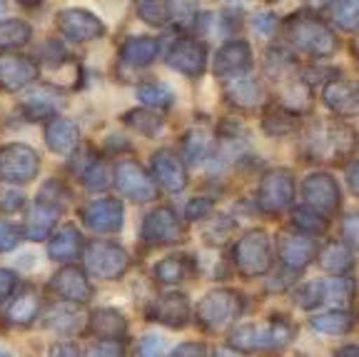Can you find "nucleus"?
<instances>
[{
    "mask_svg": "<svg viewBox=\"0 0 359 357\" xmlns=\"http://www.w3.org/2000/svg\"><path fill=\"white\" fill-rule=\"evenodd\" d=\"M215 357H242L240 352H232V350H222V347H219L217 352H215Z\"/></svg>",
    "mask_w": 359,
    "mask_h": 357,
    "instance_id": "57",
    "label": "nucleus"
},
{
    "mask_svg": "<svg viewBox=\"0 0 359 357\" xmlns=\"http://www.w3.org/2000/svg\"><path fill=\"white\" fill-rule=\"evenodd\" d=\"M0 357H13V355L8 350H3V347H0Z\"/></svg>",
    "mask_w": 359,
    "mask_h": 357,
    "instance_id": "61",
    "label": "nucleus"
},
{
    "mask_svg": "<svg viewBox=\"0 0 359 357\" xmlns=\"http://www.w3.org/2000/svg\"><path fill=\"white\" fill-rule=\"evenodd\" d=\"M157 53H160V43H157L155 38H145V35H135V38H128L123 45V60L128 63V65L133 67H145L150 65L152 60L157 58Z\"/></svg>",
    "mask_w": 359,
    "mask_h": 357,
    "instance_id": "28",
    "label": "nucleus"
},
{
    "mask_svg": "<svg viewBox=\"0 0 359 357\" xmlns=\"http://www.w3.org/2000/svg\"><path fill=\"white\" fill-rule=\"evenodd\" d=\"M115 185H118V190L125 197L137 202H147L157 195V188L152 183V178H147V173L135 160L118 162V168H115Z\"/></svg>",
    "mask_w": 359,
    "mask_h": 357,
    "instance_id": "10",
    "label": "nucleus"
},
{
    "mask_svg": "<svg viewBox=\"0 0 359 357\" xmlns=\"http://www.w3.org/2000/svg\"><path fill=\"white\" fill-rule=\"evenodd\" d=\"M307 3H309L312 8H327V6L332 3V0H307Z\"/></svg>",
    "mask_w": 359,
    "mask_h": 357,
    "instance_id": "59",
    "label": "nucleus"
},
{
    "mask_svg": "<svg viewBox=\"0 0 359 357\" xmlns=\"http://www.w3.org/2000/svg\"><path fill=\"white\" fill-rule=\"evenodd\" d=\"M292 337V327L282 320H272L267 325H242L232 332L230 345L237 352H257L269 347L285 345Z\"/></svg>",
    "mask_w": 359,
    "mask_h": 357,
    "instance_id": "3",
    "label": "nucleus"
},
{
    "mask_svg": "<svg viewBox=\"0 0 359 357\" xmlns=\"http://www.w3.org/2000/svg\"><path fill=\"white\" fill-rule=\"evenodd\" d=\"M312 327L325 332V335H344V332L352 330V315L342 313V310L317 315V318H312Z\"/></svg>",
    "mask_w": 359,
    "mask_h": 357,
    "instance_id": "34",
    "label": "nucleus"
},
{
    "mask_svg": "<svg viewBox=\"0 0 359 357\" xmlns=\"http://www.w3.org/2000/svg\"><path fill=\"white\" fill-rule=\"evenodd\" d=\"M137 98L147 108H170L172 105V93L160 83H142L137 88Z\"/></svg>",
    "mask_w": 359,
    "mask_h": 357,
    "instance_id": "38",
    "label": "nucleus"
},
{
    "mask_svg": "<svg viewBox=\"0 0 359 357\" xmlns=\"http://www.w3.org/2000/svg\"><path fill=\"white\" fill-rule=\"evenodd\" d=\"M80 130L73 120L67 117H53L50 123L45 125V143L53 152L57 155H70L78 148Z\"/></svg>",
    "mask_w": 359,
    "mask_h": 357,
    "instance_id": "23",
    "label": "nucleus"
},
{
    "mask_svg": "<svg viewBox=\"0 0 359 357\" xmlns=\"http://www.w3.org/2000/svg\"><path fill=\"white\" fill-rule=\"evenodd\" d=\"M327 300V285L325 283H304L302 287H297L294 292V302L302 310H312V307L322 305Z\"/></svg>",
    "mask_w": 359,
    "mask_h": 357,
    "instance_id": "39",
    "label": "nucleus"
},
{
    "mask_svg": "<svg viewBox=\"0 0 359 357\" xmlns=\"http://www.w3.org/2000/svg\"><path fill=\"white\" fill-rule=\"evenodd\" d=\"M242 300L235 290H210L208 295L200 300L197 307V318L208 330H219L224 325H230L232 320L240 315Z\"/></svg>",
    "mask_w": 359,
    "mask_h": 357,
    "instance_id": "6",
    "label": "nucleus"
},
{
    "mask_svg": "<svg viewBox=\"0 0 359 357\" xmlns=\"http://www.w3.org/2000/svg\"><path fill=\"white\" fill-rule=\"evenodd\" d=\"M210 212H212V200L210 197H192L185 207V218L200 220V218H208Z\"/></svg>",
    "mask_w": 359,
    "mask_h": 357,
    "instance_id": "46",
    "label": "nucleus"
},
{
    "mask_svg": "<svg viewBox=\"0 0 359 357\" xmlns=\"http://www.w3.org/2000/svg\"><path fill=\"white\" fill-rule=\"evenodd\" d=\"M40 313V300L35 292H22L20 297L13 300V305L8 307V323L11 325H30Z\"/></svg>",
    "mask_w": 359,
    "mask_h": 357,
    "instance_id": "31",
    "label": "nucleus"
},
{
    "mask_svg": "<svg viewBox=\"0 0 359 357\" xmlns=\"http://www.w3.org/2000/svg\"><path fill=\"white\" fill-rule=\"evenodd\" d=\"M222 6H230V8H240V6H245L247 0H219Z\"/></svg>",
    "mask_w": 359,
    "mask_h": 357,
    "instance_id": "58",
    "label": "nucleus"
},
{
    "mask_svg": "<svg viewBox=\"0 0 359 357\" xmlns=\"http://www.w3.org/2000/svg\"><path fill=\"white\" fill-rule=\"evenodd\" d=\"M90 332L107 342H118L128 332V323H125L123 313L112 310V307H100L90 315Z\"/></svg>",
    "mask_w": 359,
    "mask_h": 357,
    "instance_id": "25",
    "label": "nucleus"
},
{
    "mask_svg": "<svg viewBox=\"0 0 359 357\" xmlns=\"http://www.w3.org/2000/svg\"><path fill=\"white\" fill-rule=\"evenodd\" d=\"M285 35L297 51L309 53L314 58H327L337 51V38L325 22L314 15L299 13L285 22Z\"/></svg>",
    "mask_w": 359,
    "mask_h": 357,
    "instance_id": "1",
    "label": "nucleus"
},
{
    "mask_svg": "<svg viewBox=\"0 0 359 357\" xmlns=\"http://www.w3.org/2000/svg\"><path fill=\"white\" fill-rule=\"evenodd\" d=\"M33 35L28 22L22 20H3L0 22V51H11V48H20L25 45Z\"/></svg>",
    "mask_w": 359,
    "mask_h": 357,
    "instance_id": "33",
    "label": "nucleus"
},
{
    "mask_svg": "<svg viewBox=\"0 0 359 357\" xmlns=\"http://www.w3.org/2000/svg\"><path fill=\"white\" fill-rule=\"evenodd\" d=\"M317 255V242L307 235H285L280 238V257L290 270H302Z\"/></svg>",
    "mask_w": 359,
    "mask_h": 357,
    "instance_id": "19",
    "label": "nucleus"
},
{
    "mask_svg": "<svg viewBox=\"0 0 359 357\" xmlns=\"http://www.w3.org/2000/svg\"><path fill=\"white\" fill-rule=\"evenodd\" d=\"M302 195L307 200V207H312L320 215H332L339 207V188L327 173H314L304 178Z\"/></svg>",
    "mask_w": 359,
    "mask_h": 357,
    "instance_id": "13",
    "label": "nucleus"
},
{
    "mask_svg": "<svg viewBox=\"0 0 359 357\" xmlns=\"http://www.w3.org/2000/svg\"><path fill=\"white\" fill-rule=\"evenodd\" d=\"M53 290L67 302H88L93 297V287L78 268H62L53 278Z\"/></svg>",
    "mask_w": 359,
    "mask_h": 357,
    "instance_id": "21",
    "label": "nucleus"
},
{
    "mask_svg": "<svg viewBox=\"0 0 359 357\" xmlns=\"http://www.w3.org/2000/svg\"><path fill=\"white\" fill-rule=\"evenodd\" d=\"M125 123L142 135H155L157 130L163 128V117L147 110H130L128 115H125Z\"/></svg>",
    "mask_w": 359,
    "mask_h": 357,
    "instance_id": "40",
    "label": "nucleus"
},
{
    "mask_svg": "<svg viewBox=\"0 0 359 357\" xmlns=\"http://www.w3.org/2000/svg\"><path fill=\"white\" fill-rule=\"evenodd\" d=\"M80 180L85 183V188L93 190V193H100V190H105L107 185L112 183L110 180V170H107L105 162L95 160L90 168H85V173L80 175Z\"/></svg>",
    "mask_w": 359,
    "mask_h": 357,
    "instance_id": "42",
    "label": "nucleus"
},
{
    "mask_svg": "<svg viewBox=\"0 0 359 357\" xmlns=\"http://www.w3.org/2000/svg\"><path fill=\"white\" fill-rule=\"evenodd\" d=\"M337 357H359L357 345H347V347H342V350L337 352Z\"/></svg>",
    "mask_w": 359,
    "mask_h": 357,
    "instance_id": "56",
    "label": "nucleus"
},
{
    "mask_svg": "<svg viewBox=\"0 0 359 357\" xmlns=\"http://www.w3.org/2000/svg\"><path fill=\"white\" fill-rule=\"evenodd\" d=\"M170 357H208V350L200 342H185V345H180Z\"/></svg>",
    "mask_w": 359,
    "mask_h": 357,
    "instance_id": "49",
    "label": "nucleus"
},
{
    "mask_svg": "<svg viewBox=\"0 0 359 357\" xmlns=\"http://www.w3.org/2000/svg\"><path fill=\"white\" fill-rule=\"evenodd\" d=\"M182 152H185L187 165H192V168H200L202 162H208L210 152H212V138H210L208 130H202V128L190 130L185 138Z\"/></svg>",
    "mask_w": 359,
    "mask_h": 357,
    "instance_id": "30",
    "label": "nucleus"
},
{
    "mask_svg": "<svg viewBox=\"0 0 359 357\" xmlns=\"http://www.w3.org/2000/svg\"><path fill=\"white\" fill-rule=\"evenodd\" d=\"M38 152L22 143H11L0 148V180L3 183H30L38 175Z\"/></svg>",
    "mask_w": 359,
    "mask_h": 357,
    "instance_id": "5",
    "label": "nucleus"
},
{
    "mask_svg": "<svg viewBox=\"0 0 359 357\" xmlns=\"http://www.w3.org/2000/svg\"><path fill=\"white\" fill-rule=\"evenodd\" d=\"M88 357H123V347L118 342L100 340L88 350Z\"/></svg>",
    "mask_w": 359,
    "mask_h": 357,
    "instance_id": "47",
    "label": "nucleus"
},
{
    "mask_svg": "<svg viewBox=\"0 0 359 357\" xmlns=\"http://www.w3.org/2000/svg\"><path fill=\"white\" fill-rule=\"evenodd\" d=\"M292 67H294V60H292V56L287 51L272 48V51L267 53V73L272 75V78H277V80L287 78V73H290Z\"/></svg>",
    "mask_w": 359,
    "mask_h": 357,
    "instance_id": "43",
    "label": "nucleus"
},
{
    "mask_svg": "<svg viewBox=\"0 0 359 357\" xmlns=\"http://www.w3.org/2000/svg\"><path fill=\"white\" fill-rule=\"evenodd\" d=\"M269 3H275V0H269Z\"/></svg>",
    "mask_w": 359,
    "mask_h": 357,
    "instance_id": "63",
    "label": "nucleus"
},
{
    "mask_svg": "<svg viewBox=\"0 0 359 357\" xmlns=\"http://www.w3.org/2000/svg\"><path fill=\"white\" fill-rule=\"evenodd\" d=\"M344 233H347L349 242H357V218L354 215H349L347 223H344Z\"/></svg>",
    "mask_w": 359,
    "mask_h": 357,
    "instance_id": "54",
    "label": "nucleus"
},
{
    "mask_svg": "<svg viewBox=\"0 0 359 357\" xmlns=\"http://www.w3.org/2000/svg\"><path fill=\"white\" fill-rule=\"evenodd\" d=\"M53 357H80V350L70 342H57L53 347Z\"/></svg>",
    "mask_w": 359,
    "mask_h": 357,
    "instance_id": "53",
    "label": "nucleus"
},
{
    "mask_svg": "<svg viewBox=\"0 0 359 357\" xmlns=\"http://www.w3.org/2000/svg\"><path fill=\"white\" fill-rule=\"evenodd\" d=\"M152 170H155L157 183L163 185L168 193H180L187 185L185 168L172 150H157L155 157H152Z\"/></svg>",
    "mask_w": 359,
    "mask_h": 357,
    "instance_id": "17",
    "label": "nucleus"
},
{
    "mask_svg": "<svg viewBox=\"0 0 359 357\" xmlns=\"http://www.w3.org/2000/svg\"><path fill=\"white\" fill-rule=\"evenodd\" d=\"M252 67V48L245 40H230L215 56V75L224 80H235L250 73Z\"/></svg>",
    "mask_w": 359,
    "mask_h": 357,
    "instance_id": "11",
    "label": "nucleus"
},
{
    "mask_svg": "<svg viewBox=\"0 0 359 357\" xmlns=\"http://www.w3.org/2000/svg\"><path fill=\"white\" fill-rule=\"evenodd\" d=\"M182 223L170 207H157L142 223V238L150 245H172L182 240Z\"/></svg>",
    "mask_w": 359,
    "mask_h": 357,
    "instance_id": "14",
    "label": "nucleus"
},
{
    "mask_svg": "<svg viewBox=\"0 0 359 357\" xmlns=\"http://www.w3.org/2000/svg\"><path fill=\"white\" fill-rule=\"evenodd\" d=\"M354 135L344 125H327L322 128L320 135H314V155H322L325 160H334L337 155H344V152L352 148Z\"/></svg>",
    "mask_w": 359,
    "mask_h": 357,
    "instance_id": "22",
    "label": "nucleus"
},
{
    "mask_svg": "<svg viewBox=\"0 0 359 357\" xmlns=\"http://www.w3.org/2000/svg\"><path fill=\"white\" fill-rule=\"evenodd\" d=\"M294 112H290L287 108H272V110L264 115V130L269 135H282V133H292L297 120H294Z\"/></svg>",
    "mask_w": 359,
    "mask_h": 357,
    "instance_id": "36",
    "label": "nucleus"
},
{
    "mask_svg": "<svg viewBox=\"0 0 359 357\" xmlns=\"http://www.w3.org/2000/svg\"><path fill=\"white\" fill-rule=\"evenodd\" d=\"M320 263L327 273L342 275L352 268V250H349L344 242H330V245H325V250H322Z\"/></svg>",
    "mask_w": 359,
    "mask_h": 357,
    "instance_id": "32",
    "label": "nucleus"
},
{
    "mask_svg": "<svg viewBox=\"0 0 359 357\" xmlns=\"http://www.w3.org/2000/svg\"><path fill=\"white\" fill-rule=\"evenodd\" d=\"M53 260H60V263H70L80 255V233L75 225H65L60 233L53 235L50 245H48Z\"/></svg>",
    "mask_w": 359,
    "mask_h": 357,
    "instance_id": "29",
    "label": "nucleus"
},
{
    "mask_svg": "<svg viewBox=\"0 0 359 357\" xmlns=\"http://www.w3.org/2000/svg\"><path fill=\"white\" fill-rule=\"evenodd\" d=\"M235 263L247 278H259L267 273L272 265V250H269V240L262 230H250L237 240Z\"/></svg>",
    "mask_w": 359,
    "mask_h": 357,
    "instance_id": "4",
    "label": "nucleus"
},
{
    "mask_svg": "<svg viewBox=\"0 0 359 357\" xmlns=\"http://www.w3.org/2000/svg\"><path fill=\"white\" fill-rule=\"evenodd\" d=\"M65 188L55 180L45 183L40 190L38 200L30 207L28 220H25V233H28L30 240H43L48 238V233L53 230V225L60 218L62 207H65Z\"/></svg>",
    "mask_w": 359,
    "mask_h": 357,
    "instance_id": "2",
    "label": "nucleus"
},
{
    "mask_svg": "<svg viewBox=\"0 0 359 357\" xmlns=\"http://www.w3.org/2000/svg\"><path fill=\"white\" fill-rule=\"evenodd\" d=\"M322 100L330 110L339 112V115H347L357 108V88L354 83L344 78H337V80H330L322 90Z\"/></svg>",
    "mask_w": 359,
    "mask_h": 357,
    "instance_id": "27",
    "label": "nucleus"
},
{
    "mask_svg": "<svg viewBox=\"0 0 359 357\" xmlns=\"http://www.w3.org/2000/svg\"><path fill=\"white\" fill-rule=\"evenodd\" d=\"M22 202H25V200H22L20 193H15V190H6V188H0V210H3V212L20 210Z\"/></svg>",
    "mask_w": 359,
    "mask_h": 357,
    "instance_id": "48",
    "label": "nucleus"
},
{
    "mask_svg": "<svg viewBox=\"0 0 359 357\" xmlns=\"http://www.w3.org/2000/svg\"><path fill=\"white\" fill-rule=\"evenodd\" d=\"M83 215V223L88 225L93 233H118L125 223V207L120 200H112V197H105V200H95L85 205L80 210Z\"/></svg>",
    "mask_w": 359,
    "mask_h": 357,
    "instance_id": "15",
    "label": "nucleus"
},
{
    "mask_svg": "<svg viewBox=\"0 0 359 357\" xmlns=\"http://www.w3.org/2000/svg\"><path fill=\"white\" fill-rule=\"evenodd\" d=\"M168 65L177 73L187 75V78H200L208 65V51L200 40L192 38H180L177 43L170 48L168 53Z\"/></svg>",
    "mask_w": 359,
    "mask_h": 357,
    "instance_id": "12",
    "label": "nucleus"
},
{
    "mask_svg": "<svg viewBox=\"0 0 359 357\" xmlns=\"http://www.w3.org/2000/svg\"><path fill=\"white\" fill-rule=\"evenodd\" d=\"M140 18L147 25H155V28H163L172 20H190V11L182 6V0H142L137 6Z\"/></svg>",
    "mask_w": 359,
    "mask_h": 357,
    "instance_id": "18",
    "label": "nucleus"
},
{
    "mask_svg": "<svg viewBox=\"0 0 359 357\" xmlns=\"http://www.w3.org/2000/svg\"><path fill=\"white\" fill-rule=\"evenodd\" d=\"M75 323H78V320H75V313L65 305L53 307L50 313H48V325L55 330H70V327H75Z\"/></svg>",
    "mask_w": 359,
    "mask_h": 357,
    "instance_id": "45",
    "label": "nucleus"
},
{
    "mask_svg": "<svg viewBox=\"0 0 359 357\" xmlns=\"http://www.w3.org/2000/svg\"><path fill=\"white\" fill-rule=\"evenodd\" d=\"M224 93H227V100L235 108H242V110H255V108H259L264 100L262 83H259L257 78H250V75L230 80Z\"/></svg>",
    "mask_w": 359,
    "mask_h": 357,
    "instance_id": "24",
    "label": "nucleus"
},
{
    "mask_svg": "<svg viewBox=\"0 0 359 357\" xmlns=\"http://www.w3.org/2000/svg\"><path fill=\"white\" fill-rule=\"evenodd\" d=\"M292 223L297 230H302V235H320L325 230V218L312 207H297L292 215Z\"/></svg>",
    "mask_w": 359,
    "mask_h": 357,
    "instance_id": "41",
    "label": "nucleus"
},
{
    "mask_svg": "<svg viewBox=\"0 0 359 357\" xmlns=\"http://www.w3.org/2000/svg\"><path fill=\"white\" fill-rule=\"evenodd\" d=\"M85 268L95 278L115 280L128 268V255L120 245L107 240H93L85 247Z\"/></svg>",
    "mask_w": 359,
    "mask_h": 357,
    "instance_id": "7",
    "label": "nucleus"
},
{
    "mask_svg": "<svg viewBox=\"0 0 359 357\" xmlns=\"http://www.w3.org/2000/svg\"><path fill=\"white\" fill-rule=\"evenodd\" d=\"M187 275V260L182 257H165L160 263L155 265V278L165 285H175V283H182Z\"/></svg>",
    "mask_w": 359,
    "mask_h": 357,
    "instance_id": "35",
    "label": "nucleus"
},
{
    "mask_svg": "<svg viewBox=\"0 0 359 357\" xmlns=\"http://www.w3.org/2000/svg\"><path fill=\"white\" fill-rule=\"evenodd\" d=\"M15 290V275L11 270H3L0 268V302L11 297V292Z\"/></svg>",
    "mask_w": 359,
    "mask_h": 357,
    "instance_id": "52",
    "label": "nucleus"
},
{
    "mask_svg": "<svg viewBox=\"0 0 359 357\" xmlns=\"http://www.w3.org/2000/svg\"><path fill=\"white\" fill-rule=\"evenodd\" d=\"M277 28V18L272 13H264V15H257L255 18V30L262 35H272Z\"/></svg>",
    "mask_w": 359,
    "mask_h": 357,
    "instance_id": "51",
    "label": "nucleus"
},
{
    "mask_svg": "<svg viewBox=\"0 0 359 357\" xmlns=\"http://www.w3.org/2000/svg\"><path fill=\"white\" fill-rule=\"evenodd\" d=\"M332 20L337 28L354 30L357 28V0H332Z\"/></svg>",
    "mask_w": 359,
    "mask_h": 357,
    "instance_id": "37",
    "label": "nucleus"
},
{
    "mask_svg": "<svg viewBox=\"0 0 359 357\" xmlns=\"http://www.w3.org/2000/svg\"><path fill=\"white\" fill-rule=\"evenodd\" d=\"M22 230L11 220H0V252H11L20 245Z\"/></svg>",
    "mask_w": 359,
    "mask_h": 357,
    "instance_id": "44",
    "label": "nucleus"
},
{
    "mask_svg": "<svg viewBox=\"0 0 359 357\" xmlns=\"http://www.w3.org/2000/svg\"><path fill=\"white\" fill-rule=\"evenodd\" d=\"M294 200V180L290 170H269L257 190V202L264 212H282Z\"/></svg>",
    "mask_w": 359,
    "mask_h": 357,
    "instance_id": "8",
    "label": "nucleus"
},
{
    "mask_svg": "<svg viewBox=\"0 0 359 357\" xmlns=\"http://www.w3.org/2000/svg\"><path fill=\"white\" fill-rule=\"evenodd\" d=\"M38 78V65L30 58L22 56H0V88L3 90H22Z\"/></svg>",
    "mask_w": 359,
    "mask_h": 357,
    "instance_id": "16",
    "label": "nucleus"
},
{
    "mask_svg": "<svg viewBox=\"0 0 359 357\" xmlns=\"http://www.w3.org/2000/svg\"><path fill=\"white\" fill-rule=\"evenodd\" d=\"M62 105V93L50 85H43V88L30 90L25 98H22V108L30 115V120H38V117H48Z\"/></svg>",
    "mask_w": 359,
    "mask_h": 357,
    "instance_id": "26",
    "label": "nucleus"
},
{
    "mask_svg": "<svg viewBox=\"0 0 359 357\" xmlns=\"http://www.w3.org/2000/svg\"><path fill=\"white\" fill-rule=\"evenodd\" d=\"M150 318L168 325V327H182V325H187V318H190V302L180 292H170V295H163L150 307Z\"/></svg>",
    "mask_w": 359,
    "mask_h": 357,
    "instance_id": "20",
    "label": "nucleus"
},
{
    "mask_svg": "<svg viewBox=\"0 0 359 357\" xmlns=\"http://www.w3.org/2000/svg\"><path fill=\"white\" fill-rule=\"evenodd\" d=\"M57 28L65 38L78 40V43H88L95 40L105 33V25L95 13L83 11V8H67V11L57 13Z\"/></svg>",
    "mask_w": 359,
    "mask_h": 357,
    "instance_id": "9",
    "label": "nucleus"
},
{
    "mask_svg": "<svg viewBox=\"0 0 359 357\" xmlns=\"http://www.w3.org/2000/svg\"><path fill=\"white\" fill-rule=\"evenodd\" d=\"M160 352H163V340H160V337H155V335L142 337V342H140V357H157Z\"/></svg>",
    "mask_w": 359,
    "mask_h": 357,
    "instance_id": "50",
    "label": "nucleus"
},
{
    "mask_svg": "<svg viewBox=\"0 0 359 357\" xmlns=\"http://www.w3.org/2000/svg\"><path fill=\"white\" fill-rule=\"evenodd\" d=\"M347 183H349V188L357 193V162H352L349 165V170H347Z\"/></svg>",
    "mask_w": 359,
    "mask_h": 357,
    "instance_id": "55",
    "label": "nucleus"
},
{
    "mask_svg": "<svg viewBox=\"0 0 359 357\" xmlns=\"http://www.w3.org/2000/svg\"><path fill=\"white\" fill-rule=\"evenodd\" d=\"M6 11V0H0V13Z\"/></svg>",
    "mask_w": 359,
    "mask_h": 357,
    "instance_id": "62",
    "label": "nucleus"
},
{
    "mask_svg": "<svg viewBox=\"0 0 359 357\" xmlns=\"http://www.w3.org/2000/svg\"><path fill=\"white\" fill-rule=\"evenodd\" d=\"M18 3H22V6H38V3H43V0H18Z\"/></svg>",
    "mask_w": 359,
    "mask_h": 357,
    "instance_id": "60",
    "label": "nucleus"
}]
</instances>
